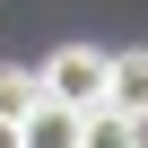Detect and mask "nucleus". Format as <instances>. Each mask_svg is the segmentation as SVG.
Returning <instances> with one entry per match:
<instances>
[{
	"label": "nucleus",
	"mask_w": 148,
	"mask_h": 148,
	"mask_svg": "<svg viewBox=\"0 0 148 148\" xmlns=\"http://www.w3.org/2000/svg\"><path fill=\"white\" fill-rule=\"evenodd\" d=\"M44 105V70H0V122H26Z\"/></svg>",
	"instance_id": "4"
},
{
	"label": "nucleus",
	"mask_w": 148,
	"mask_h": 148,
	"mask_svg": "<svg viewBox=\"0 0 148 148\" xmlns=\"http://www.w3.org/2000/svg\"><path fill=\"white\" fill-rule=\"evenodd\" d=\"M87 148H148V131L122 122V113H96V122H87Z\"/></svg>",
	"instance_id": "5"
},
{
	"label": "nucleus",
	"mask_w": 148,
	"mask_h": 148,
	"mask_svg": "<svg viewBox=\"0 0 148 148\" xmlns=\"http://www.w3.org/2000/svg\"><path fill=\"white\" fill-rule=\"evenodd\" d=\"M105 96H113V52H96V44H61V52L44 61V105L105 113Z\"/></svg>",
	"instance_id": "1"
},
{
	"label": "nucleus",
	"mask_w": 148,
	"mask_h": 148,
	"mask_svg": "<svg viewBox=\"0 0 148 148\" xmlns=\"http://www.w3.org/2000/svg\"><path fill=\"white\" fill-rule=\"evenodd\" d=\"M0 148H26V122H0Z\"/></svg>",
	"instance_id": "6"
},
{
	"label": "nucleus",
	"mask_w": 148,
	"mask_h": 148,
	"mask_svg": "<svg viewBox=\"0 0 148 148\" xmlns=\"http://www.w3.org/2000/svg\"><path fill=\"white\" fill-rule=\"evenodd\" d=\"M105 113H122V122L148 131V52H113V96H105Z\"/></svg>",
	"instance_id": "2"
},
{
	"label": "nucleus",
	"mask_w": 148,
	"mask_h": 148,
	"mask_svg": "<svg viewBox=\"0 0 148 148\" xmlns=\"http://www.w3.org/2000/svg\"><path fill=\"white\" fill-rule=\"evenodd\" d=\"M87 122H96V113H70V105H35V113H26V148H87Z\"/></svg>",
	"instance_id": "3"
}]
</instances>
